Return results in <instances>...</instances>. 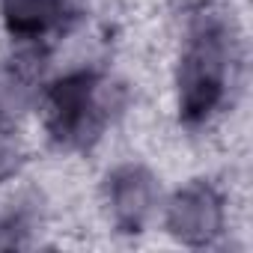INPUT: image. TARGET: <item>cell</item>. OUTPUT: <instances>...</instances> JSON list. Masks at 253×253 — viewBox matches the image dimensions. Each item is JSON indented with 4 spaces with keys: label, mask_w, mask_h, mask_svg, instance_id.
<instances>
[{
    "label": "cell",
    "mask_w": 253,
    "mask_h": 253,
    "mask_svg": "<svg viewBox=\"0 0 253 253\" xmlns=\"http://www.w3.org/2000/svg\"><path fill=\"white\" fill-rule=\"evenodd\" d=\"M232 60V36L220 21H203L188 33L176 69V107L185 125H203L226 101Z\"/></svg>",
    "instance_id": "cell-1"
},
{
    "label": "cell",
    "mask_w": 253,
    "mask_h": 253,
    "mask_svg": "<svg viewBox=\"0 0 253 253\" xmlns=\"http://www.w3.org/2000/svg\"><path fill=\"white\" fill-rule=\"evenodd\" d=\"M113 116L110 86L95 72H72L54 81L42 98V125L66 149L92 146Z\"/></svg>",
    "instance_id": "cell-2"
},
{
    "label": "cell",
    "mask_w": 253,
    "mask_h": 253,
    "mask_svg": "<svg viewBox=\"0 0 253 253\" xmlns=\"http://www.w3.org/2000/svg\"><path fill=\"white\" fill-rule=\"evenodd\" d=\"M226 226V209L220 194L206 182L185 185L167 206V232L188 247L211 244Z\"/></svg>",
    "instance_id": "cell-3"
},
{
    "label": "cell",
    "mask_w": 253,
    "mask_h": 253,
    "mask_svg": "<svg viewBox=\"0 0 253 253\" xmlns=\"http://www.w3.org/2000/svg\"><path fill=\"white\" fill-rule=\"evenodd\" d=\"M104 200H107V214L116 232H143L146 220L155 211L158 188L146 167L125 164L107 176Z\"/></svg>",
    "instance_id": "cell-4"
},
{
    "label": "cell",
    "mask_w": 253,
    "mask_h": 253,
    "mask_svg": "<svg viewBox=\"0 0 253 253\" xmlns=\"http://www.w3.org/2000/svg\"><path fill=\"white\" fill-rule=\"evenodd\" d=\"M69 0H0V18L12 39L39 45L48 33L63 27Z\"/></svg>",
    "instance_id": "cell-5"
},
{
    "label": "cell",
    "mask_w": 253,
    "mask_h": 253,
    "mask_svg": "<svg viewBox=\"0 0 253 253\" xmlns=\"http://www.w3.org/2000/svg\"><path fill=\"white\" fill-rule=\"evenodd\" d=\"M18 161H21V149H18L15 134H9L0 125V182H6L18 170Z\"/></svg>",
    "instance_id": "cell-6"
},
{
    "label": "cell",
    "mask_w": 253,
    "mask_h": 253,
    "mask_svg": "<svg viewBox=\"0 0 253 253\" xmlns=\"http://www.w3.org/2000/svg\"><path fill=\"white\" fill-rule=\"evenodd\" d=\"M15 84H21V78L15 72H0V125H3V116L9 110V92L18 89Z\"/></svg>",
    "instance_id": "cell-7"
}]
</instances>
